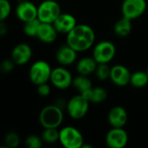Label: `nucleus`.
<instances>
[{"mask_svg": "<svg viewBox=\"0 0 148 148\" xmlns=\"http://www.w3.org/2000/svg\"><path fill=\"white\" fill-rule=\"evenodd\" d=\"M95 41L93 29L86 24H77L67 34V44L77 52L89 49Z\"/></svg>", "mask_w": 148, "mask_h": 148, "instance_id": "obj_1", "label": "nucleus"}, {"mask_svg": "<svg viewBox=\"0 0 148 148\" xmlns=\"http://www.w3.org/2000/svg\"><path fill=\"white\" fill-rule=\"evenodd\" d=\"M64 114L58 105L44 107L39 113L38 120L44 128H58L63 121Z\"/></svg>", "mask_w": 148, "mask_h": 148, "instance_id": "obj_2", "label": "nucleus"}, {"mask_svg": "<svg viewBox=\"0 0 148 148\" xmlns=\"http://www.w3.org/2000/svg\"><path fill=\"white\" fill-rule=\"evenodd\" d=\"M51 68L50 64L43 60L37 61L32 63L29 69V79L35 84L39 85L48 82L51 75Z\"/></svg>", "mask_w": 148, "mask_h": 148, "instance_id": "obj_3", "label": "nucleus"}, {"mask_svg": "<svg viewBox=\"0 0 148 148\" xmlns=\"http://www.w3.org/2000/svg\"><path fill=\"white\" fill-rule=\"evenodd\" d=\"M60 14V6L54 0H44L38 6V18L41 23H53Z\"/></svg>", "mask_w": 148, "mask_h": 148, "instance_id": "obj_4", "label": "nucleus"}, {"mask_svg": "<svg viewBox=\"0 0 148 148\" xmlns=\"http://www.w3.org/2000/svg\"><path fill=\"white\" fill-rule=\"evenodd\" d=\"M59 141L66 148H81L84 145L81 133L73 127H65L59 131Z\"/></svg>", "mask_w": 148, "mask_h": 148, "instance_id": "obj_5", "label": "nucleus"}, {"mask_svg": "<svg viewBox=\"0 0 148 148\" xmlns=\"http://www.w3.org/2000/svg\"><path fill=\"white\" fill-rule=\"evenodd\" d=\"M89 101L82 95L73 96L67 104V111L69 115L73 119H81L88 112Z\"/></svg>", "mask_w": 148, "mask_h": 148, "instance_id": "obj_6", "label": "nucleus"}, {"mask_svg": "<svg viewBox=\"0 0 148 148\" xmlns=\"http://www.w3.org/2000/svg\"><path fill=\"white\" fill-rule=\"evenodd\" d=\"M116 49L113 42L103 41L99 42L93 49V58L98 63H108L115 56Z\"/></svg>", "mask_w": 148, "mask_h": 148, "instance_id": "obj_7", "label": "nucleus"}, {"mask_svg": "<svg viewBox=\"0 0 148 148\" xmlns=\"http://www.w3.org/2000/svg\"><path fill=\"white\" fill-rule=\"evenodd\" d=\"M15 15L23 23L33 20L38 18V6L30 0H21L15 8Z\"/></svg>", "mask_w": 148, "mask_h": 148, "instance_id": "obj_8", "label": "nucleus"}, {"mask_svg": "<svg viewBox=\"0 0 148 148\" xmlns=\"http://www.w3.org/2000/svg\"><path fill=\"white\" fill-rule=\"evenodd\" d=\"M147 9L146 0H125L122 4L123 16L131 20L140 17Z\"/></svg>", "mask_w": 148, "mask_h": 148, "instance_id": "obj_9", "label": "nucleus"}, {"mask_svg": "<svg viewBox=\"0 0 148 148\" xmlns=\"http://www.w3.org/2000/svg\"><path fill=\"white\" fill-rule=\"evenodd\" d=\"M32 49L25 42L17 43L11 50L10 58L16 65L23 66L30 62L32 57Z\"/></svg>", "mask_w": 148, "mask_h": 148, "instance_id": "obj_10", "label": "nucleus"}, {"mask_svg": "<svg viewBox=\"0 0 148 148\" xmlns=\"http://www.w3.org/2000/svg\"><path fill=\"white\" fill-rule=\"evenodd\" d=\"M72 77L71 73L63 67L53 69L51 71L50 81L51 84L59 89H65L72 84Z\"/></svg>", "mask_w": 148, "mask_h": 148, "instance_id": "obj_11", "label": "nucleus"}, {"mask_svg": "<svg viewBox=\"0 0 148 148\" xmlns=\"http://www.w3.org/2000/svg\"><path fill=\"white\" fill-rule=\"evenodd\" d=\"M106 142L111 148L125 147L128 142L127 133L122 127H113L106 134Z\"/></svg>", "mask_w": 148, "mask_h": 148, "instance_id": "obj_12", "label": "nucleus"}, {"mask_svg": "<svg viewBox=\"0 0 148 148\" xmlns=\"http://www.w3.org/2000/svg\"><path fill=\"white\" fill-rule=\"evenodd\" d=\"M131 74L128 69L123 65H115L111 69L110 79L117 86H126L130 82Z\"/></svg>", "mask_w": 148, "mask_h": 148, "instance_id": "obj_13", "label": "nucleus"}, {"mask_svg": "<svg viewBox=\"0 0 148 148\" xmlns=\"http://www.w3.org/2000/svg\"><path fill=\"white\" fill-rule=\"evenodd\" d=\"M53 25L58 33L68 34L76 25L75 17L68 13H61L54 21Z\"/></svg>", "mask_w": 148, "mask_h": 148, "instance_id": "obj_14", "label": "nucleus"}, {"mask_svg": "<svg viewBox=\"0 0 148 148\" xmlns=\"http://www.w3.org/2000/svg\"><path fill=\"white\" fill-rule=\"evenodd\" d=\"M108 121L113 127H123L127 122V113L122 107L113 108L108 114Z\"/></svg>", "mask_w": 148, "mask_h": 148, "instance_id": "obj_15", "label": "nucleus"}, {"mask_svg": "<svg viewBox=\"0 0 148 148\" xmlns=\"http://www.w3.org/2000/svg\"><path fill=\"white\" fill-rule=\"evenodd\" d=\"M77 58V51L68 44L58 48L56 53V59L61 65L67 66L72 64Z\"/></svg>", "mask_w": 148, "mask_h": 148, "instance_id": "obj_16", "label": "nucleus"}, {"mask_svg": "<svg viewBox=\"0 0 148 148\" xmlns=\"http://www.w3.org/2000/svg\"><path fill=\"white\" fill-rule=\"evenodd\" d=\"M58 33L53 23H41L37 37L44 43H51L57 39Z\"/></svg>", "mask_w": 148, "mask_h": 148, "instance_id": "obj_17", "label": "nucleus"}, {"mask_svg": "<svg viewBox=\"0 0 148 148\" xmlns=\"http://www.w3.org/2000/svg\"><path fill=\"white\" fill-rule=\"evenodd\" d=\"M98 64L99 63L95 61L93 57H84L78 62L77 70L79 75L87 76L95 72Z\"/></svg>", "mask_w": 148, "mask_h": 148, "instance_id": "obj_18", "label": "nucleus"}, {"mask_svg": "<svg viewBox=\"0 0 148 148\" xmlns=\"http://www.w3.org/2000/svg\"><path fill=\"white\" fill-rule=\"evenodd\" d=\"M80 95H82L89 102H93V103L102 102L107 97L106 91L102 88H92L91 89Z\"/></svg>", "mask_w": 148, "mask_h": 148, "instance_id": "obj_19", "label": "nucleus"}, {"mask_svg": "<svg viewBox=\"0 0 148 148\" xmlns=\"http://www.w3.org/2000/svg\"><path fill=\"white\" fill-rule=\"evenodd\" d=\"M132 30V20L123 16L118 20L114 25V32L117 36L124 37L129 35Z\"/></svg>", "mask_w": 148, "mask_h": 148, "instance_id": "obj_20", "label": "nucleus"}, {"mask_svg": "<svg viewBox=\"0 0 148 148\" xmlns=\"http://www.w3.org/2000/svg\"><path fill=\"white\" fill-rule=\"evenodd\" d=\"M41 24V22L38 18H35L33 20L28 21L24 23L23 25V30L24 33L30 37H37L38 31L39 29V26Z\"/></svg>", "mask_w": 148, "mask_h": 148, "instance_id": "obj_21", "label": "nucleus"}, {"mask_svg": "<svg viewBox=\"0 0 148 148\" xmlns=\"http://www.w3.org/2000/svg\"><path fill=\"white\" fill-rule=\"evenodd\" d=\"M72 85L76 89L80 92V94L92 88V82L90 81V79L87 78L86 75H82L72 80Z\"/></svg>", "mask_w": 148, "mask_h": 148, "instance_id": "obj_22", "label": "nucleus"}, {"mask_svg": "<svg viewBox=\"0 0 148 148\" xmlns=\"http://www.w3.org/2000/svg\"><path fill=\"white\" fill-rule=\"evenodd\" d=\"M130 83L135 88H143L148 83L147 72L136 71L131 75Z\"/></svg>", "mask_w": 148, "mask_h": 148, "instance_id": "obj_23", "label": "nucleus"}, {"mask_svg": "<svg viewBox=\"0 0 148 148\" xmlns=\"http://www.w3.org/2000/svg\"><path fill=\"white\" fill-rule=\"evenodd\" d=\"M41 138L47 144H53L59 140V131L57 128H44Z\"/></svg>", "mask_w": 148, "mask_h": 148, "instance_id": "obj_24", "label": "nucleus"}, {"mask_svg": "<svg viewBox=\"0 0 148 148\" xmlns=\"http://www.w3.org/2000/svg\"><path fill=\"white\" fill-rule=\"evenodd\" d=\"M3 143L5 147L9 148L17 147L20 144V137L16 132H13V131L8 132L4 135Z\"/></svg>", "mask_w": 148, "mask_h": 148, "instance_id": "obj_25", "label": "nucleus"}, {"mask_svg": "<svg viewBox=\"0 0 148 148\" xmlns=\"http://www.w3.org/2000/svg\"><path fill=\"white\" fill-rule=\"evenodd\" d=\"M95 73H96L97 77L100 81H105L110 78L111 69L108 67L107 63H99L95 70Z\"/></svg>", "mask_w": 148, "mask_h": 148, "instance_id": "obj_26", "label": "nucleus"}, {"mask_svg": "<svg viewBox=\"0 0 148 148\" xmlns=\"http://www.w3.org/2000/svg\"><path fill=\"white\" fill-rule=\"evenodd\" d=\"M11 3L9 0H0V21H5L11 13Z\"/></svg>", "mask_w": 148, "mask_h": 148, "instance_id": "obj_27", "label": "nucleus"}, {"mask_svg": "<svg viewBox=\"0 0 148 148\" xmlns=\"http://www.w3.org/2000/svg\"><path fill=\"white\" fill-rule=\"evenodd\" d=\"M42 143H43L42 138L35 134L29 135L24 140L25 146L29 148H40L42 147Z\"/></svg>", "mask_w": 148, "mask_h": 148, "instance_id": "obj_28", "label": "nucleus"}, {"mask_svg": "<svg viewBox=\"0 0 148 148\" xmlns=\"http://www.w3.org/2000/svg\"><path fill=\"white\" fill-rule=\"evenodd\" d=\"M15 62L12 61L11 58L10 59H5L1 62L0 63V71L3 74H9L13 71L15 68Z\"/></svg>", "mask_w": 148, "mask_h": 148, "instance_id": "obj_29", "label": "nucleus"}, {"mask_svg": "<svg viewBox=\"0 0 148 148\" xmlns=\"http://www.w3.org/2000/svg\"><path fill=\"white\" fill-rule=\"evenodd\" d=\"M37 91H38V94L42 96V97H46L50 95L51 93V88L50 86L46 83H43V84H39L38 85V88H37Z\"/></svg>", "mask_w": 148, "mask_h": 148, "instance_id": "obj_30", "label": "nucleus"}, {"mask_svg": "<svg viewBox=\"0 0 148 148\" xmlns=\"http://www.w3.org/2000/svg\"><path fill=\"white\" fill-rule=\"evenodd\" d=\"M8 33V26L4 21H0V37L6 36Z\"/></svg>", "mask_w": 148, "mask_h": 148, "instance_id": "obj_31", "label": "nucleus"}, {"mask_svg": "<svg viewBox=\"0 0 148 148\" xmlns=\"http://www.w3.org/2000/svg\"><path fill=\"white\" fill-rule=\"evenodd\" d=\"M147 75H148V68H147Z\"/></svg>", "mask_w": 148, "mask_h": 148, "instance_id": "obj_32", "label": "nucleus"}]
</instances>
